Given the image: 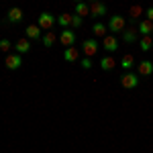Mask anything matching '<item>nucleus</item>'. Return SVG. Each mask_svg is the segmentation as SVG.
Masks as SVG:
<instances>
[{"label":"nucleus","mask_w":153,"mask_h":153,"mask_svg":"<svg viewBox=\"0 0 153 153\" xmlns=\"http://www.w3.org/2000/svg\"><path fill=\"white\" fill-rule=\"evenodd\" d=\"M82 51L86 53V57L92 59V55H96V51H98V41L96 39H86L82 43Z\"/></svg>","instance_id":"7"},{"label":"nucleus","mask_w":153,"mask_h":153,"mask_svg":"<svg viewBox=\"0 0 153 153\" xmlns=\"http://www.w3.org/2000/svg\"><path fill=\"white\" fill-rule=\"evenodd\" d=\"M100 68H102V71H112L117 68V61L110 57V55H106V57L100 59Z\"/></svg>","instance_id":"16"},{"label":"nucleus","mask_w":153,"mask_h":153,"mask_svg":"<svg viewBox=\"0 0 153 153\" xmlns=\"http://www.w3.org/2000/svg\"><path fill=\"white\" fill-rule=\"evenodd\" d=\"M139 47H141V51H151V47H153V39H151V37H141V41H139Z\"/></svg>","instance_id":"22"},{"label":"nucleus","mask_w":153,"mask_h":153,"mask_svg":"<svg viewBox=\"0 0 153 153\" xmlns=\"http://www.w3.org/2000/svg\"><path fill=\"white\" fill-rule=\"evenodd\" d=\"M129 12H131V21H137V16H141V14H143V8L137 4V6H131Z\"/></svg>","instance_id":"23"},{"label":"nucleus","mask_w":153,"mask_h":153,"mask_svg":"<svg viewBox=\"0 0 153 153\" xmlns=\"http://www.w3.org/2000/svg\"><path fill=\"white\" fill-rule=\"evenodd\" d=\"M63 59H65V61H70V63L78 61V59H80V49H76V47L63 49Z\"/></svg>","instance_id":"13"},{"label":"nucleus","mask_w":153,"mask_h":153,"mask_svg":"<svg viewBox=\"0 0 153 153\" xmlns=\"http://www.w3.org/2000/svg\"><path fill=\"white\" fill-rule=\"evenodd\" d=\"M106 31H108V27H106L104 23H94V25H92V33H94L96 37H102V39H104Z\"/></svg>","instance_id":"19"},{"label":"nucleus","mask_w":153,"mask_h":153,"mask_svg":"<svg viewBox=\"0 0 153 153\" xmlns=\"http://www.w3.org/2000/svg\"><path fill=\"white\" fill-rule=\"evenodd\" d=\"M55 41H57V37H55V33H43V37H41V43L45 45V47H53L55 45Z\"/></svg>","instance_id":"18"},{"label":"nucleus","mask_w":153,"mask_h":153,"mask_svg":"<svg viewBox=\"0 0 153 153\" xmlns=\"http://www.w3.org/2000/svg\"><path fill=\"white\" fill-rule=\"evenodd\" d=\"M14 49H16L19 55H25V53L31 51V41H29V39H19V41L14 43Z\"/></svg>","instance_id":"12"},{"label":"nucleus","mask_w":153,"mask_h":153,"mask_svg":"<svg viewBox=\"0 0 153 153\" xmlns=\"http://www.w3.org/2000/svg\"><path fill=\"white\" fill-rule=\"evenodd\" d=\"M137 31H139L143 37H151V33H153V23H149L147 19H145V21H139Z\"/></svg>","instance_id":"11"},{"label":"nucleus","mask_w":153,"mask_h":153,"mask_svg":"<svg viewBox=\"0 0 153 153\" xmlns=\"http://www.w3.org/2000/svg\"><path fill=\"white\" fill-rule=\"evenodd\" d=\"M102 47H104L108 53H114V51H118V47H120V41L117 39V35H106L104 39H102Z\"/></svg>","instance_id":"5"},{"label":"nucleus","mask_w":153,"mask_h":153,"mask_svg":"<svg viewBox=\"0 0 153 153\" xmlns=\"http://www.w3.org/2000/svg\"><path fill=\"white\" fill-rule=\"evenodd\" d=\"M137 71H139L141 76H151V74H153V61H149V59H143L141 63L137 65Z\"/></svg>","instance_id":"14"},{"label":"nucleus","mask_w":153,"mask_h":153,"mask_svg":"<svg viewBox=\"0 0 153 153\" xmlns=\"http://www.w3.org/2000/svg\"><path fill=\"white\" fill-rule=\"evenodd\" d=\"M55 23H57V19L51 14V12H41L39 14V29L41 31H51L53 27H55Z\"/></svg>","instance_id":"1"},{"label":"nucleus","mask_w":153,"mask_h":153,"mask_svg":"<svg viewBox=\"0 0 153 153\" xmlns=\"http://www.w3.org/2000/svg\"><path fill=\"white\" fill-rule=\"evenodd\" d=\"M120 86H123L125 90H133V88H137V86H139V76L133 74V71H127V74L120 78Z\"/></svg>","instance_id":"3"},{"label":"nucleus","mask_w":153,"mask_h":153,"mask_svg":"<svg viewBox=\"0 0 153 153\" xmlns=\"http://www.w3.org/2000/svg\"><path fill=\"white\" fill-rule=\"evenodd\" d=\"M57 25H61L63 29H70V25H71V14H70V12L59 14V16H57Z\"/></svg>","instance_id":"21"},{"label":"nucleus","mask_w":153,"mask_h":153,"mask_svg":"<svg viewBox=\"0 0 153 153\" xmlns=\"http://www.w3.org/2000/svg\"><path fill=\"white\" fill-rule=\"evenodd\" d=\"M82 23H84V21L78 16V14H71V29H80Z\"/></svg>","instance_id":"25"},{"label":"nucleus","mask_w":153,"mask_h":153,"mask_svg":"<svg viewBox=\"0 0 153 153\" xmlns=\"http://www.w3.org/2000/svg\"><path fill=\"white\" fill-rule=\"evenodd\" d=\"M104 14H106V4H102V2H92L90 4V16L92 19H100Z\"/></svg>","instance_id":"9"},{"label":"nucleus","mask_w":153,"mask_h":153,"mask_svg":"<svg viewBox=\"0 0 153 153\" xmlns=\"http://www.w3.org/2000/svg\"><path fill=\"white\" fill-rule=\"evenodd\" d=\"M23 19H25V12L19 6H14V8H10L6 12V23H21Z\"/></svg>","instance_id":"8"},{"label":"nucleus","mask_w":153,"mask_h":153,"mask_svg":"<svg viewBox=\"0 0 153 153\" xmlns=\"http://www.w3.org/2000/svg\"><path fill=\"white\" fill-rule=\"evenodd\" d=\"M112 33H123L125 29H127V23H125V16H120V14H114V16H110V21L106 25Z\"/></svg>","instance_id":"2"},{"label":"nucleus","mask_w":153,"mask_h":153,"mask_svg":"<svg viewBox=\"0 0 153 153\" xmlns=\"http://www.w3.org/2000/svg\"><path fill=\"white\" fill-rule=\"evenodd\" d=\"M80 65H82L84 70H90V68H92V59H90V57H84L82 61H80Z\"/></svg>","instance_id":"26"},{"label":"nucleus","mask_w":153,"mask_h":153,"mask_svg":"<svg viewBox=\"0 0 153 153\" xmlns=\"http://www.w3.org/2000/svg\"><path fill=\"white\" fill-rule=\"evenodd\" d=\"M133 65H135V57H133L131 53H127V55H123V57H120V68H123V70L129 71Z\"/></svg>","instance_id":"20"},{"label":"nucleus","mask_w":153,"mask_h":153,"mask_svg":"<svg viewBox=\"0 0 153 153\" xmlns=\"http://www.w3.org/2000/svg\"><path fill=\"white\" fill-rule=\"evenodd\" d=\"M74 10H76V14H78L80 19H84V16H88V14H90V4H84V2H76Z\"/></svg>","instance_id":"17"},{"label":"nucleus","mask_w":153,"mask_h":153,"mask_svg":"<svg viewBox=\"0 0 153 153\" xmlns=\"http://www.w3.org/2000/svg\"><path fill=\"white\" fill-rule=\"evenodd\" d=\"M10 49H12V43L8 41V39H0V51H4V53L8 55Z\"/></svg>","instance_id":"24"},{"label":"nucleus","mask_w":153,"mask_h":153,"mask_svg":"<svg viewBox=\"0 0 153 153\" xmlns=\"http://www.w3.org/2000/svg\"><path fill=\"white\" fill-rule=\"evenodd\" d=\"M59 43L63 45V47H74V43H76V33L71 31V29H63L61 33H59Z\"/></svg>","instance_id":"4"},{"label":"nucleus","mask_w":153,"mask_h":153,"mask_svg":"<svg viewBox=\"0 0 153 153\" xmlns=\"http://www.w3.org/2000/svg\"><path fill=\"white\" fill-rule=\"evenodd\" d=\"M145 16H147V21H149V23H153V6H149V8L145 10Z\"/></svg>","instance_id":"27"},{"label":"nucleus","mask_w":153,"mask_h":153,"mask_svg":"<svg viewBox=\"0 0 153 153\" xmlns=\"http://www.w3.org/2000/svg\"><path fill=\"white\" fill-rule=\"evenodd\" d=\"M25 33H27V39H33V41H39L43 33H41V29H39V25H29L27 29H25Z\"/></svg>","instance_id":"10"},{"label":"nucleus","mask_w":153,"mask_h":153,"mask_svg":"<svg viewBox=\"0 0 153 153\" xmlns=\"http://www.w3.org/2000/svg\"><path fill=\"white\" fill-rule=\"evenodd\" d=\"M137 33H139V31H137L135 27H127V29L123 31V39H125L127 43H135V41H137Z\"/></svg>","instance_id":"15"},{"label":"nucleus","mask_w":153,"mask_h":153,"mask_svg":"<svg viewBox=\"0 0 153 153\" xmlns=\"http://www.w3.org/2000/svg\"><path fill=\"white\" fill-rule=\"evenodd\" d=\"M4 65H6V70H19L23 65V57L19 53H8L4 59Z\"/></svg>","instance_id":"6"}]
</instances>
